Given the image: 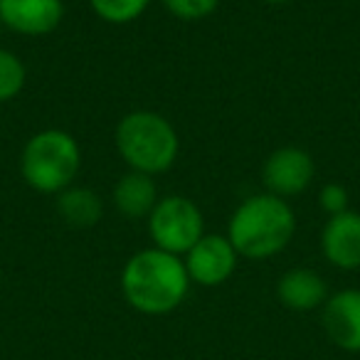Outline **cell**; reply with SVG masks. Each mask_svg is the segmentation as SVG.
<instances>
[{"label":"cell","instance_id":"cell-1","mask_svg":"<svg viewBox=\"0 0 360 360\" xmlns=\"http://www.w3.org/2000/svg\"><path fill=\"white\" fill-rule=\"evenodd\" d=\"M183 257L148 247L131 257L121 269V294L126 304L143 316L173 314L191 291Z\"/></svg>","mask_w":360,"mask_h":360},{"label":"cell","instance_id":"cell-2","mask_svg":"<svg viewBox=\"0 0 360 360\" xmlns=\"http://www.w3.org/2000/svg\"><path fill=\"white\" fill-rule=\"evenodd\" d=\"M296 232V215L289 200L257 193L235 207L227 237L245 259H271L289 247Z\"/></svg>","mask_w":360,"mask_h":360},{"label":"cell","instance_id":"cell-3","mask_svg":"<svg viewBox=\"0 0 360 360\" xmlns=\"http://www.w3.org/2000/svg\"><path fill=\"white\" fill-rule=\"evenodd\" d=\"M114 143L116 153L129 165V170H139L153 178L173 168L180 153L175 126L150 109H136L121 116L114 131Z\"/></svg>","mask_w":360,"mask_h":360},{"label":"cell","instance_id":"cell-4","mask_svg":"<svg viewBox=\"0 0 360 360\" xmlns=\"http://www.w3.org/2000/svg\"><path fill=\"white\" fill-rule=\"evenodd\" d=\"M82 170V148L70 131L42 129L27 139L20 153V175L42 195H57L75 186Z\"/></svg>","mask_w":360,"mask_h":360},{"label":"cell","instance_id":"cell-5","mask_svg":"<svg viewBox=\"0 0 360 360\" xmlns=\"http://www.w3.org/2000/svg\"><path fill=\"white\" fill-rule=\"evenodd\" d=\"M148 235L153 247L175 257H186L205 235V217L191 198L163 195L148 215Z\"/></svg>","mask_w":360,"mask_h":360},{"label":"cell","instance_id":"cell-6","mask_svg":"<svg viewBox=\"0 0 360 360\" xmlns=\"http://www.w3.org/2000/svg\"><path fill=\"white\" fill-rule=\"evenodd\" d=\"M316 175V163L309 150L299 146H281L271 150L262 168V180H264L266 193L276 198H296L309 191Z\"/></svg>","mask_w":360,"mask_h":360},{"label":"cell","instance_id":"cell-7","mask_svg":"<svg viewBox=\"0 0 360 360\" xmlns=\"http://www.w3.org/2000/svg\"><path fill=\"white\" fill-rule=\"evenodd\" d=\"M186 269L188 276H191L193 284L200 286H220L235 274L237 262H240V255L232 247L230 237L222 235H202L195 245L191 247L186 257Z\"/></svg>","mask_w":360,"mask_h":360},{"label":"cell","instance_id":"cell-8","mask_svg":"<svg viewBox=\"0 0 360 360\" xmlns=\"http://www.w3.org/2000/svg\"><path fill=\"white\" fill-rule=\"evenodd\" d=\"M65 20V0H0V25L22 37H45Z\"/></svg>","mask_w":360,"mask_h":360},{"label":"cell","instance_id":"cell-9","mask_svg":"<svg viewBox=\"0 0 360 360\" xmlns=\"http://www.w3.org/2000/svg\"><path fill=\"white\" fill-rule=\"evenodd\" d=\"M323 330L345 353H360V289H340L321 306Z\"/></svg>","mask_w":360,"mask_h":360},{"label":"cell","instance_id":"cell-10","mask_svg":"<svg viewBox=\"0 0 360 360\" xmlns=\"http://www.w3.org/2000/svg\"><path fill=\"white\" fill-rule=\"evenodd\" d=\"M321 250L335 269H360V212L345 210L326 220Z\"/></svg>","mask_w":360,"mask_h":360},{"label":"cell","instance_id":"cell-11","mask_svg":"<svg viewBox=\"0 0 360 360\" xmlns=\"http://www.w3.org/2000/svg\"><path fill=\"white\" fill-rule=\"evenodd\" d=\"M276 299L289 311L306 314V311H316L326 304L328 284L319 271L309 269V266H294V269L284 271L281 279L276 281Z\"/></svg>","mask_w":360,"mask_h":360},{"label":"cell","instance_id":"cell-12","mask_svg":"<svg viewBox=\"0 0 360 360\" xmlns=\"http://www.w3.org/2000/svg\"><path fill=\"white\" fill-rule=\"evenodd\" d=\"M160 200L158 186H155L153 175L139 173V170H129L114 183L111 191V202H114L116 212L126 220H148L153 212L155 202Z\"/></svg>","mask_w":360,"mask_h":360},{"label":"cell","instance_id":"cell-13","mask_svg":"<svg viewBox=\"0 0 360 360\" xmlns=\"http://www.w3.org/2000/svg\"><path fill=\"white\" fill-rule=\"evenodd\" d=\"M57 215L77 230H89L104 217V202L94 188L70 186L55 195Z\"/></svg>","mask_w":360,"mask_h":360},{"label":"cell","instance_id":"cell-14","mask_svg":"<svg viewBox=\"0 0 360 360\" xmlns=\"http://www.w3.org/2000/svg\"><path fill=\"white\" fill-rule=\"evenodd\" d=\"M89 6L109 25H131L148 11L150 0H89Z\"/></svg>","mask_w":360,"mask_h":360},{"label":"cell","instance_id":"cell-15","mask_svg":"<svg viewBox=\"0 0 360 360\" xmlns=\"http://www.w3.org/2000/svg\"><path fill=\"white\" fill-rule=\"evenodd\" d=\"M27 82V67L13 50L0 47V104L20 96Z\"/></svg>","mask_w":360,"mask_h":360},{"label":"cell","instance_id":"cell-16","mask_svg":"<svg viewBox=\"0 0 360 360\" xmlns=\"http://www.w3.org/2000/svg\"><path fill=\"white\" fill-rule=\"evenodd\" d=\"M165 11L183 22H198L210 18L220 8V0H160Z\"/></svg>","mask_w":360,"mask_h":360},{"label":"cell","instance_id":"cell-17","mask_svg":"<svg viewBox=\"0 0 360 360\" xmlns=\"http://www.w3.org/2000/svg\"><path fill=\"white\" fill-rule=\"evenodd\" d=\"M319 205L328 217L350 210L348 207V191H345V186H340V183H326L319 193Z\"/></svg>","mask_w":360,"mask_h":360},{"label":"cell","instance_id":"cell-18","mask_svg":"<svg viewBox=\"0 0 360 360\" xmlns=\"http://www.w3.org/2000/svg\"><path fill=\"white\" fill-rule=\"evenodd\" d=\"M262 3H269V6H289L294 0H262Z\"/></svg>","mask_w":360,"mask_h":360}]
</instances>
